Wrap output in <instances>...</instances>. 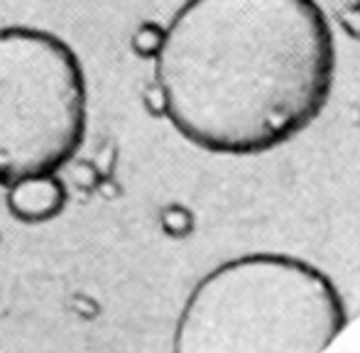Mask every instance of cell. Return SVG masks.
Listing matches in <instances>:
<instances>
[{
  "mask_svg": "<svg viewBox=\"0 0 360 353\" xmlns=\"http://www.w3.org/2000/svg\"><path fill=\"white\" fill-rule=\"evenodd\" d=\"M67 206V186L57 174L27 176L8 186V209L22 224L57 219Z\"/></svg>",
  "mask_w": 360,
  "mask_h": 353,
  "instance_id": "4",
  "label": "cell"
},
{
  "mask_svg": "<svg viewBox=\"0 0 360 353\" xmlns=\"http://www.w3.org/2000/svg\"><path fill=\"white\" fill-rule=\"evenodd\" d=\"M89 123L86 77L62 37L0 27V184L59 174Z\"/></svg>",
  "mask_w": 360,
  "mask_h": 353,
  "instance_id": "3",
  "label": "cell"
},
{
  "mask_svg": "<svg viewBox=\"0 0 360 353\" xmlns=\"http://www.w3.org/2000/svg\"><path fill=\"white\" fill-rule=\"evenodd\" d=\"M346 324V302L321 267L287 253H245L191 287L172 353H321Z\"/></svg>",
  "mask_w": 360,
  "mask_h": 353,
  "instance_id": "2",
  "label": "cell"
},
{
  "mask_svg": "<svg viewBox=\"0 0 360 353\" xmlns=\"http://www.w3.org/2000/svg\"><path fill=\"white\" fill-rule=\"evenodd\" d=\"M162 110L199 150L252 158L321 115L336 39L316 0H186L155 57Z\"/></svg>",
  "mask_w": 360,
  "mask_h": 353,
  "instance_id": "1",
  "label": "cell"
}]
</instances>
